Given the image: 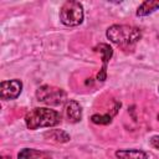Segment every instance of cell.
Segmentation results:
<instances>
[{
    "instance_id": "obj_14",
    "label": "cell",
    "mask_w": 159,
    "mask_h": 159,
    "mask_svg": "<svg viewBox=\"0 0 159 159\" xmlns=\"http://www.w3.org/2000/svg\"><path fill=\"white\" fill-rule=\"evenodd\" d=\"M42 159H51V158H48V157H46V158H42Z\"/></svg>"
},
{
    "instance_id": "obj_3",
    "label": "cell",
    "mask_w": 159,
    "mask_h": 159,
    "mask_svg": "<svg viewBox=\"0 0 159 159\" xmlns=\"http://www.w3.org/2000/svg\"><path fill=\"white\" fill-rule=\"evenodd\" d=\"M84 17L83 6L78 1H66L60 9V20L66 26H78L82 24Z\"/></svg>"
},
{
    "instance_id": "obj_13",
    "label": "cell",
    "mask_w": 159,
    "mask_h": 159,
    "mask_svg": "<svg viewBox=\"0 0 159 159\" xmlns=\"http://www.w3.org/2000/svg\"><path fill=\"white\" fill-rule=\"evenodd\" d=\"M149 144H150L152 148L159 150V135H154V137H152V138L149 139Z\"/></svg>"
},
{
    "instance_id": "obj_17",
    "label": "cell",
    "mask_w": 159,
    "mask_h": 159,
    "mask_svg": "<svg viewBox=\"0 0 159 159\" xmlns=\"http://www.w3.org/2000/svg\"><path fill=\"white\" fill-rule=\"evenodd\" d=\"M158 118H159V116H158Z\"/></svg>"
},
{
    "instance_id": "obj_1",
    "label": "cell",
    "mask_w": 159,
    "mask_h": 159,
    "mask_svg": "<svg viewBox=\"0 0 159 159\" xmlns=\"http://www.w3.org/2000/svg\"><path fill=\"white\" fill-rule=\"evenodd\" d=\"M106 36L117 46L129 48L142 39V30L130 25H112L107 29Z\"/></svg>"
},
{
    "instance_id": "obj_4",
    "label": "cell",
    "mask_w": 159,
    "mask_h": 159,
    "mask_svg": "<svg viewBox=\"0 0 159 159\" xmlns=\"http://www.w3.org/2000/svg\"><path fill=\"white\" fill-rule=\"evenodd\" d=\"M36 98H37L39 102H43L46 104L58 106V104H62L66 101L67 94L61 88H57V87H53V86H50V84H43V86L37 88Z\"/></svg>"
},
{
    "instance_id": "obj_6",
    "label": "cell",
    "mask_w": 159,
    "mask_h": 159,
    "mask_svg": "<svg viewBox=\"0 0 159 159\" xmlns=\"http://www.w3.org/2000/svg\"><path fill=\"white\" fill-rule=\"evenodd\" d=\"M65 116L70 123H78L82 119V108L75 99L67 101L65 106Z\"/></svg>"
},
{
    "instance_id": "obj_10",
    "label": "cell",
    "mask_w": 159,
    "mask_h": 159,
    "mask_svg": "<svg viewBox=\"0 0 159 159\" xmlns=\"http://www.w3.org/2000/svg\"><path fill=\"white\" fill-rule=\"evenodd\" d=\"M45 137L50 138L51 140L60 142V143H66V142L70 140V135L65 130H60V129H53V130L46 132L45 133Z\"/></svg>"
},
{
    "instance_id": "obj_15",
    "label": "cell",
    "mask_w": 159,
    "mask_h": 159,
    "mask_svg": "<svg viewBox=\"0 0 159 159\" xmlns=\"http://www.w3.org/2000/svg\"><path fill=\"white\" fill-rule=\"evenodd\" d=\"M2 159H7V158H6V157H2Z\"/></svg>"
},
{
    "instance_id": "obj_9",
    "label": "cell",
    "mask_w": 159,
    "mask_h": 159,
    "mask_svg": "<svg viewBox=\"0 0 159 159\" xmlns=\"http://www.w3.org/2000/svg\"><path fill=\"white\" fill-rule=\"evenodd\" d=\"M159 9V0H145L137 9V16L143 17L153 14Z\"/></svg>"
},
{
    "instance_id": "obj_12",
    "label": "cell",
    "mask_w": 159,
    "mask_h": 159,
    "mask_svg": "<svg viewBox=\"0 0 159 159\" xmlns=\"http://www.w3.org/2000/svg\"><path fill=\"white\" fill-rule=\"evenodd\" d=\"M37 154H41V153H39V152H36V150H34V149H29V148H25V149H22L19 154H17V159H32L35 155H37Z\"/></svg>"
},
{
    "instance_id": "obj_16",
    "label": "cell",
    "mask_w": 159,
    "mask_h": 159,
    "mask_svg": "<svg viewBox=\"0 0 159 159\" xmlns=\"http://www.w3.org/2000/svg\"><path fill=\"white\" fill-rule=\"evenodd\" d=\"M158 92H159V87H158Z\"/></svg>"
},
{
    "instance_id": "obj_7",
    "label": "cell",
    "mask_w": 159,
    "mask_h": 159,
    "mask_svg": "<svg viewBox=\"0 0 159 159\" xmlns=\"http://www.w3.org/2000/svg\"><path fill=\"white\" fill-rule=\"evenodd\" d=\"M94 50L98 51V52L102 55V62H103L102 70H101V72L98 73L97 78H98V81H104V80H106V76H107V75H106L107 63H108V61L111 60V57H112V55H113V50H112V47H111L109 45H107V43H99Z\"/></svg>"
},
{
    "instance_id": "obj_8",
    "label": "cell",
    "mask_w": 159,
    "mask_h": 159,
    "mask_svg": "<svg viewBox=\"0 0 159 159\" xmlns=\"http://www.w3.org/2000/svg\"><path fill=\"white\" fill-rule=\"evenodd\" d=\"M118 159H148V153L139 149H119L116 150Z\"/></svg>"
},
{
    "instance_id": "obj_11",
    "label": "cell",
    "mask_w": 159,
    "mask_h": 159,
    "mask_svg": "<svg viewBox=\"0 0 159 159\" xmlns=\"http://www.w3.org/2000/svg\"><path fill=\"white\" fill-rule=\"evenodd\" d=\"M91 120L94 124H109L112 122V117L109 114H93Z\"/></svg>"
},
{
    "instance_id": "obj_2",
    "label": "cell",
    "mask_w": 159,
    "mask_h": 159,
    "mask_svg": "<svg viewBox=\"0 0 159 159\" xmlns=\"http://www.w3.org/2000/svg\"><path fill=\"white\" fill-rule=\"evenodd\" d=\"M62 119V116L60 112L46 108V107H37L31 109L25 116V123L26 127L31 130L39 129V128H46V127H55L60 124Z\"/></svg>"
},
{
    "instance_id": "obj_5",
    "label": "cell",
    "mask_w": 159,
    "mask_h": 159,
    "mask_svg": "<svg viewBox=\"0 0 159 159\" xmlns=\"http://www.w3.org/2000/svg\"><path fill=\"white\" fill-rule=\"evenodd\" d=\"M22 91V82L20 80H9L0 83V98L2 101L16 99Z\"/></svg>"
}]
</instances>
